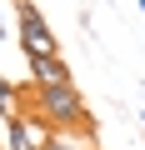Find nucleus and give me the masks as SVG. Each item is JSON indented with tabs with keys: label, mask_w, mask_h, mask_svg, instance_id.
<instances>
[{
	"label": "nucleus",
	"mask_w": 145,
	"mask_h": 150,
	"mask_svg": "<svg viewBox=\"0 0 145 150\" xmlns=\"http://www.w3.org/2000/svg\"><path fill=\"white\" fill-rule=\"evenodd\" d=\"M15 45L25 50V60L60 55V45H55V30H50V20L40 15V5H35V0H15Z\"/></svg>",
	"instance_id": "nucleus-2"
},
{
	"label": "nucleus",
	"mask_w": 145,
	"mask_h": 150,
	"mask_svg": "<svg viewBox=\"0 0 145 150\" xmlns=\"http://www.w3.org/2000/svg\"><path fill=\"white\" fill-rule=\"evenodd\" d=\"M135 120H140V130H145V115H135Z\"/></svg>",
	"instance_id": "nucleus-7"
},
{
	"label": "nucleus",
	"mask_w": 145,
	"mask_h": 150,
	"mask_svg": "<svg viewBox=\"0 0 145 150\" xmlns=\"http://www.w3.org/2000/svg\"><path fill=\"white\" fill-rule=\"evenodd\" d=\"M5 40H10V20L0 15V45H5Z\"/></svg>",
	"instance_id": "nucleus-6"
},
{
	"label": "nucleus",
	"mask_w": 145,
	"mask_h": 150,
	"mask_svg": "<svg viewBox=\"0 0 145 150\" xmlns=\"http://www.w3.org/2000/svg\"><path fill=\"white\" fill-rule=\"evenodd\" d=\"M10 110H20V90L0 75V115H10Z\"/></svg>",
	"instance_id": "nucleus-5"
},
{
	"label": "nucleus",
	"mask_w": 145,
	"mask_h": 150,
	"mask_svg": "<svg viewBox=\"0 0 145 150\" xmlns=\"http://www.w3.org/2000/svg\"><path fill=\"white\" fill-rule=\"evenodd\" d=\"M135 5H140V10H145V0H135Z\"/></svg>",
	"instance_id": "nucleus-8"
},
{
	"label": "nucleus",
	"mask_w": 145,
	"mask_h": 150,
	"mask_svg": "<svg viewBox=\"0 0 145 150\" xmlns=\"http://www.w3.org/2000/svg\"><path fill=\"white\" fill-rule=\"evenodd\" d=\"M30 80L35 85H65V80H75V75H70V65L60 55H45V60H30Z\"/></svg>",
	"instance_id": "nucleus-4"
},
{
	"label": "nucleus",
	"mask_w": 145,
	"mask_h": 150,
	"mask_svg": "<svg viewBox=\"0 0 145 150\" xmlns=\"http://www.w3.org/2000/svg\"><path fill=\"white\" fill-rule=\"evenodd\" d=\"M35 120H45L50 130H90V115H85V100L75 90V80L65 85H35Z\"/></svg>",
	"instance_id": "nucleus-1"
},
{
	"label": "nucleus",
	"mask_w": 145,
	"mask_h": 150,
	"mask_svg": "<svg viewBox=\"0 0 145 150\" xmlns=\"http://www.w3.org/2000/svg\"><path fill=\"white\" fill-rule=\"evenodd\" d=\"M45 140H50V125L45 120L20 115V110L5 115V150H45Z\"/></svg>",
	"instance_id": "nucleus-3"
}]
</instances>
